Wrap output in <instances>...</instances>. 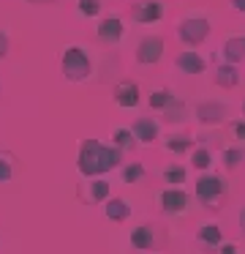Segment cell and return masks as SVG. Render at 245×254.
I'll use <instances>...</instances> for the list:
<instances>
[{"instance_id":"obj_1","label":"cell","mask_w":245,"mask_h":254,"mask_svg":"<svg viewBox=\"0 0 245 254\" xmlns=\"http://www.w3.org/2000/svg\"><path fill=\"white\" fill-rule=\"evenodd\" d=\"M120 164V148H106V145L96 142V139H87L82 142L79 150V172L85 178L98 175V172H106L112 167Z\"/></svg>"},{"instance_id":"obj_2","label":"cell","mask_w":245,"mask_h":254,"mask_svg":"<svg viewBox=\"0 0 245 254\" xmlns=\"http://www.w3.org/2000/svg\"><path fill=\"white\" fill-rule=\"evenodd\" d=\"M90 58H87V52L82 50V47H68V50L63 52V74L65 79H71V82H79V79L90 77Z\"/></svg>"},{"instance_id":"obj_3","label":"cell","mask_w":245,"mask_h":254,"mask_svg":"<svg viewBox=\"0 0 245 254\" xmlns=\"http://www.w3.org/2000/svg\"><path fill=\"white\" fill-rule=\"evenodd\" d=\"M177 36H180L183 44L196 47V44H201V41L210 36V22L201 19V17H185V19L177 22Z\"/></svg>"},{"instance_id":"obj_4","label":"cell","mask_w":245,"mask_h":254,"mask_svg":"<svg viewBox=\"0 0 245 254\" xmlns=\"http://www.w3.org/2000/svg\"><path fill=\"white\" fill-rule=\"evenodd\" d=\"M131 17L136 25H155L158 19H163V3L161 0H142L131 8Z\"/></svg>"},{"instance_id":"obj_5","label":"cell","mask_w":245,"mask_h":254,"mask_svg":"<svg viewBox=\"0 0 245 254\" xmlns=\"http://www.w3.org/2000/svg\"><path fill=\"white\" fill-rule=\"evenodd\" d=\"M161 55H163V39L161 36H145V39L139 41V47H136V61H139L142 66L158 63Z\"/></svg>"},{"instance_id":"obj_6","label":"cell","mask_w":245,"mask_h":254,"mask_svg":"<svg viewBox=\"0 0 245 254\" xmlns=\"http://www.w3.org/2000/svg\"><path fill=\"white\" fill-rule=\"evenodd\" d=\"M223 191H226V181H223V178L201 175L199 181H196V197H199L204 205H212L215 197H221Z\"/></svg>"},{"instance_id":"obj_7","label":"cell","mask_w":245,"mask_h":254,"mask_svg":"<svg viewBox=\"0 0 245 254\" xmlns=\"http://www.w3.org/2000/svg\"><path fill=\"white\" fill-rule=\"evenodd\" d=\"M98 39H101L103 44H117V41L123 39V22H120L117 17L101 19V25H98Z\"/></svg>"},{"instance_id":"obj_8","label":"cell","mask_w":245,"mask_h":254,"mask_svg":"<svg viewBox=\"0 0 245 254\" xmlns=\"http://www.w3.org/2000/svg\"><path fill=\"white\" fill-rule=\"evenodd\" d=\"M161 205L166 213H183L185 205H188V194L183 191V189H166V191L161 194Z\"/></svg>"},{"instance_id":"obj_9","label":"cell","mask_w":245,"mask_h":254,"mask_svg":"<svg viewBox=\"0 0 245 254\" xmlns=\"http://www.w3.org/2000/svg\"><path fill=\"white\" fill-rule=\"evenodd\" d=\"M223 115H226V107H223V104H215V101H204V104L196 107V118H199V123H207V126H212V123H221Z\"/></svg>"},{"instance_id":"obj_10","label":"cell","mask_w":245,"mask_h":254,"mask_svg":"<svg viewBox=\"0 0 245 254\" xmlns=\"http://www.w3.org/2000/svg\"><path fill=\"white\" fill-rule=\"evenodd\" d=\"M174 66H177L183 74H201L207 68V63H204V58H201L199 52H183V55H177Z\"/></svg>"},{"instance_id":"obj_11","label":"cell","mask_w":245,"mask_h":254,"mask_svg":"<svg viewBox=\"0 0 245 254\" xmlns=\"http://www.w3.org/2000/svg\"><path fill=\"white\" fill-rule=\"evenodd\" d=\"M114 101L120 107H136L139 104V88L134 82H120L114 88Z\"/></svg>"},{"instance_id":"obj_12","label":"cell","mask_w":245,"mask_h":254,"mask_svg":"<svg viewBox=\"0 0 245 254\" xmlns=\"http://www.w3.org/2000/svg\"><path fill=\"white\" fill-rule=\"evenodd\" d=\"M223 58H226L229 63L245 61V36H232V39H226V44H223Z\"/></svg>"},{"instance_id":"obj_13","label":"cell","mask_w":245,"mask_h":254,"mask_svg":"<svg viewBox=\"0 0 245 254\" xmlns=\"http://www.w3.org/2000/svg\"><path fill=\"white\" fill-rule=\"evenodd\" d=\"M131 134H134L139 142H152V139L158 137V126H155V121H147V118H142V121H136L134 123V128H131Z\"/></svg>"},{"instance_id":"obj_14","label":"cell","mask_w":245,"mask_h":254,"mask_svg":"<svg viewBox=\"0 0 245 254\" xmlns=\"http://www.w3.org/2000/svg\"><path fill=\"white\" fill-rule=\"evenodd\" d=\"M215 82L221 85V88H234V85L240 82V74H237V68H234V63H229V66H218Z\"/></svg>"},{"instance_id":"obj_15","label":"cell","mask_w":245,"mask_h":254,"mask_svg":"<svg viewBox=\"0 0 245 254\" xmlns=\"http://www.w3.org/2000/svg\"><path fill=\"white\" fill-rule=\"evenodd\" d=\"M128 213H131V208H128V202L125 199H109L106 202V216L112 221H123V219H128Z\"/></svg>"},{"instance_id":"obj_16","label":"cell","mask_w":245,"mask_h":254,"mask_svg":"<svg viewBox=\"0 0 245 254\" xmlns=\"http://www.w3.org/2000/svg\"><path fill=\"white\" fill-rule=\"evenodd\" d=\"M152 230L150 227H136L134 232H131V243H134V249H152Z\"/></svg>"},{"instance_id":"obj_17","label":"cell","mask_w":245,"mask_h":254,"mask_svg":"<svg viewBox=\"0 0 245 254\" xmlns=\"http://www.w3.org/2000/svg\"><path fill=\"white\" fill-rule=\"evenodd\" d=\"M199 241L207 243V246H218V243H221V227L218 224H204L199 230Z\"/></svg>"},{"instance_id":"obj_18","label":"cell","mask_w":245,"mask_h":254,"mask_svg":"<svg viewBox=\"0 0 245 254\" xmlns=\"http://www.w3.org/2000/svg\"><path fill=\"white\" fill-rule=\"evenodd\" d=\"M172 99H174V96L169 93V90H152V96H150V107H152V110H166Z\"/></svg>"},{"instance_id":"obj_19","label":"cell","mask_w":245,"mask_h":254,"mask_svg":"<svg viewBox=\"0 0 245 254\" xmlns=\"http://www.w3.org/2000/svg\"><path fill=\"white\" fill-rule=\"evenodd\" d=\"M106 194H109V183L106 181H93L90 183V199H93V202L106 199Z\"/></svg>"},{"instance_id":"obj_20","label":"cell","mask_w":245,"mask_h":254,"mask_svg":"<svg viewBox=\"0 0 245 254\" xmlns=\"http://www.w3.org/2000/svg\"><path fill=\"white\" fill-rule=\"evenodd\" d=\"M79 14L82 17H98L101 14V0H79Z\"/></svg>"},{"instance_id":"obj_21","label":"cell","mask_w":245,"mask_h":254,"mask_svg":"<svg viewBox=\"0 0 245 254\" xmlns=\"http://www.w3.org/2000/svg\"><path fill=\"white\" fill-rule=\"evenodd\" d=\"M243 159H245L243 148H229V150H223V164H226L229 170H232V167H237Z\"/></svg>"},{"instance_id":"obj_22","label":"cell","mask_w":245,"mask_h":254,"mask_svg":"<svg viewBox=\"0 0 245 254\" xmlns=\"http://www.w3.org/2000/svg\"><path fill=\"white\" fill-rule=\"evenodd\" d=\"M142 175H145V167L142 164H128L123 170V183H136Z\"/></svg>"},{"instance_id":"obj_23","label":"cell","mask_w":245,"mask_h":254,"mask_svg":"<svg viewBox=\"0 0 245 254\" xmlns=\"http://www.w3.org/2000/svg\"><path fill=\"white\" fill-rule=\"evenodd\" d=\"M194 167L196 170H207L210 167V150H204V148H199L194 153Z\"/></svg>"},{"instance_id":"obj_24","label":"cell","mask_w":245,"mask_h":254,"mask_svg":"<svg viewBox=\"0 0 245 254\" xmlns=\"http://www.w3.org/2000/svg\"><path fill=\"white\" fill-rule=\"evenodd\" d=\"M11 175H14L11 172V159L5 153H0V183H8Z\"/></svg>"},{"instance_id":"obj_25","label":"cell","mask_w":245,"mask_h":254,"mask_svg":"<svg viewBox=\"0 0 245 254\" xmlns=\"http://www.w3.org/2000/svg\"><path fill=\"white\" fill-rule=\"evenodd\" d=\"M163 175H166V181H169V183H177V186L185 181V170H183V167H169V170L163 172Z\"/></svg>"},{"instance_id":"obj_26","label":"cell","mask_w":245,"mask_h":254,"mask_svg":"<svg viewBox=\"0 0 245 254\" xmlns=\"http://www.w3.org/2000/svg\"><path fill=\"white\" fill-rule=\"evenodd\" d=\"M131 139H134V134H131L128 128H117V131H114V142H117V148H128Z\"/></svg>"},{"instance_id":"obj_27","label":"cell","mask_w":245,"mask_h":254,"mask_svg":"<svg viewBox=\"0 0 245 254\" xmlns=\"http://www.w3.org/2000/svg\"><path fill=\"white\" fill-rule=\"evenodd\" d=\"M166 148L169 150H177V153H183V150H188L191 148V139H185V137H174V139H169V142H166Z\"/></svg>"},{"instance_id":"obj_28","label":"cell","mask_w":245,"mask_h":254,"mask_svg":"<svg viewBox=\"0 0 245 254\" xmlns=\"http://www.w3.org/2000/svg\"><path fill=\"white\" fill-rule=\"evenodd\" d=\"M5 52H8V36H5L3 30H0V61L5 58Z\"/></svg>"},{"instance_id":"obj_29","label":"cell","mask_w":245,"mask_h":254,"mask_svg":"<svg viewBox=\"0 0 245 254\" xmlns=\"http://www.w3.org/2000/svg\"><path fill=\"white\" fill-rule=\"evenodd\" d=\"M229 6L234 8V11H240V14H245V0H229Z\"/></svg>"},{"instance_id":"obj_30","label":"cell","mask_w":245,"mask_h":254,"mask_svg":"<svg viewBox=\"0 0 245 254\" xmlns=\"http://www.w3.org/2000/svg\"><path fill=\"white\" fill-rule=\"evenodd\" d=\"M234 134H237L240 139H245V123H234Z\"/></svg>"},{"instance_id":"obj_31","label":"cell","mask_w":245,"mask_h":254,"mask_svg":"<svg viewBox=\"0 0 245 254\" xmlns=\"http://www.w3.org/2000/svg\"><path fill=\"white\" fill-rule=\"evenodd\" d=\"M221 254H237V246H234V243H226V246H221Z\"/></svg>"},{"instance_id":"obj_32","label":"cell","mask_w":245,"mask_h":254,"mask_svg":"<svg viewBox=\"0 0 245 254\" xmlns=\"http://www.w3.org/2000/svg\"><path fill=\"white\" fill-rule=\"evenodd\" d=\"M240 227H243V232H245V208H243V213H240Z\"/></svg>"}]
</instances>
